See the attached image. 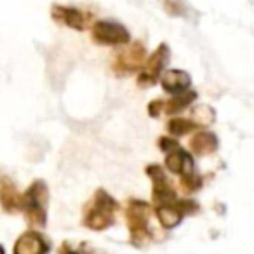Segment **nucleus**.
Here are the masks:
<instances>
[{
    "mask_svg": "<svg viewBox=\"0 0 254 254\" xmlns=\"http://www.w3.org/2000/svg\"><path fill=\"white\" fill-rule=\"evenodd\" d=\"M119 211V204L117 200L105 191L103 188L96 190L94 197L91 198L84 211V225L89 230L94 232H103V230L110 228L115 223V214Z\"/></svg>",
    "mask_w": 254,
    "mask_h": 254,
    "instance_id": "obj_1",
    "label": "nucleus"
},
{
    "mask_svg": "<svg viewBox=\"0 0 254 254\" xmlns=\"http://www.w3.org/2000/svg\"><path fill=\"white\" fill-rule=\"evenodd\" d=\"M150 216H152V205L148 202H143L139 198H129L126 205V221L132 246L143 247L152 239L148 223Z\"/></svg>",
    "mask_w": 254,
    "mask_h": 254,
    "instance_id": "obj_2",
    "label": "nucleus"
},
{
    "mask_svg": "<svg viewBox=\"0 0 254 254\" xmlns=\"http://www.w3.org/2000/svg\"><path fill=\"white\" fill-rule=\"evenodd\" d=\"M47 204H49V188L44 180H35L26 193L23 195V205L25 216L28 223L37 228H44L47 223Z\"/></svg>",
    "mask_w": 254,
    "mask_h": 254,
    "instance_id": "obj_3",
    "label": "nucleus"
},
{
    "mask_svg": "<svg viewBox=\"0 0 254 254\" xmlns=\"http://www.w3.org/2000/svg\"><path fill=\"white\" fill-rule=\"evenodd\" d=\"M146 49L143 42H132L126 47V49L119 51L113 58V71L119 77H127L136 71H139L146 63Z\"/></svg>",
    "mask_w": 254,
    "mask_h": 254,
    "instance_id": "obj_4",
    "label": "nucleus"
},
{
    "mask_svg": "<svg viewBox=\"0 0 254 254\" xmlns=\"http://www.w3.org/2000/svg\"><path fill=\"white\" fill-rule=\"evenodd\" d=\"M91 39L98 46H126L131 40V33L124 25L112 19H101L92 25L91 30Z\"/></svg>",
    "mask_w": 254,
    "mask_h": 254,
    "instance_id": "obj_5",
    "label": "nucleus"
},
{
    "mask_svg": "<svg viewBox=\"0 0 254 254\" xmlns=\"http://www.w3.org/2000/svg\"><path fill=\"white\" fill-rule=\"evenodd\" d=\"M171 58V49L167 44H160L155 51L152 53V56L146 60L145 66L141 68L138 75V85L139 87H150V85L157 84L162 77L166 64L169 63Z\"/></svg>",
    "mask_w": 254,
    "mask_h": 254,
    "instance_id": "obj_6",
    "label": "nucleus"
},
{
    "mask_svg": "<svg viewBox=\"0 0 254 254\" xmlns=\"http://www.w3.org/2000/svg\"><path fill=\"white\" fill-rule=\"evenodd\" d=\"M145 171H146V176H148L153 183L152 204L155 205V207H159V205L174 204V202L178 200V195L173 188V183L167 180L162 166H159V164H152V166H148Z\"/></svg>",
    "mask_w": 254,
    "mask_h": 254,
    "instance_id": "obj_7",
    "label": "nucleus"
},
{
    "mask_svg": "<svg viewBox=\"0 0 254 254\" xmlns=\"http://www.w3.org/2000/svg\"><path fill=\"white\" fill-rule=\"evenodd\" d=\"M51 18L61 26L77 30V32H84L92 21V14L82 9L71 7V5H61L54 4L51 7Z\"/></svg>",
    "mask_w": 254,
    "mask_h": 254,
    "instance_id": "obj_8",
    "label": "nucleus"
},
{
    "mask_svg": "<svg viewBox=\"0 0 254 254\" xmlns=\"http://www.w3.org/2000/svg\"><path fill=\"white\" fill-rule=\"evenodd\" d=\"M51 244L40 232H25L14 244L12 254H49Z\"/></svg>",
    "mask_w": 254,
    "mask_h": 254,
    "instance_id": "obj_9",
    "label": "nucleus"
},
{
    "mask_svg": "<svg viewBox=\"0 0 254 254\" xmlns=\"http://www.w3.org/2000/svg\"><path fill=\"white\" fill-rule=\"evenodd\" d=\"M160 84H162L164 91L169 94H180V92L190 89L191 77L185 70H166L160 77Z\"/></svg>",
    "mask_w": 254,
    "mask_h": 254,
    "instance_id": "obj_10",
    "label": "nucleus"
},
{
    "mask_svg": "<svg viewBox=\"0 0 254 254\" xmlns=\"http://www.w3.org/2000/svg\"><path fill=\"white\" fill-rule=\"evenodd\" d=\"M166 167L171 171V173L178 174V176H183V174L193 173L195 162H193V157H191L187 150H183L180 146V148H176V150H173V152L167 153Z\"/></svg>",
    "mask_w": 254,
    "mask_h": 254,
    "instance_id": "obj_11",
    "label": "nucleus"
},
{
    "mask_svg": "<svg viewBox=\"0 0 254 254\" xmlns=\"http://www.w3.org/2000/svg\"><path fill=\"white\" fill-rule=\"evenodd\" d=\"M218 146L219 139L212 131H198L190 139V150L197 157L211 155V153H214L218 150Z\"/></svg>",
    "mask_w": 254,
    "mask_h": 254,
    "instance_id": "obj_12",
    "label": "nucleus"
},
{
    "mask_svg": "<svg viewBox=\"0 0 254 254\" xmlns=\"http://www.w3.org/2000/svg\"><path fill=\"white\" fill-rule=\"evenodd\" d=\"M0 205L9 214L19 211L23 205V197L18 193L14 183L11 180H7V178L0 180Z\"/></svg>",
    "mask_w": 254,
    "mask_h": 254,
    "instance_id": "obj_13",
    "label": "nucleus"
},
{
    "mask_svg": "<svg viewBox=\"0 0 254 254\" xmlns=\"http://www.w3.org/2000/svg\"><path fill=\"white\" fill-rule=\"evenodd\" d=\"M155 214L159 218V223L162 225V228L173 230L183 221L185 214L180 211L176 204H167V205H159L155 207Z\"/></svg>",
    "mask_w": 254,
    "mask_h": 254,
    "instance_id": "obj_14",
    "label": "nucleus"
},
{
    "mask_svg": "<svg viewBox=\"0 0 254 254\" xmlns=\"http://www.w3.org/2000/svg\"><path fill=\"white\" fill-rule=\"evenodd\" d=\"M195 99H197V92L193 89H187V91L180 92V94H173V98L164 105V112L167 115H178L183 110H187Z\"/></svg>",
    "mask_w": 254,
    "mask_h": 254,
    "instance_id": "obj_15",
    "label": "nucleus"
},
{
    "mask_svg": "<svg viewBox=\"0 0 254 254\" xmlns=\"http://www.w3.org/2000/svg\"><path fill=\"white\" fill-rule=\"evenodd\" d=\"M160 4H162L164 11L169 16H173V18L190 19L191 14L195 12L187 0H160Z\"/></svg>",
    "mask_w": 254,
    "mask_h": 254,
    "instance_id": "obj_16",
    "label": "nucleus"
},
{
    "mask_svg": "<svg viewBox=\"0 0 254 254\" xmlns=\"http://www.w3.org/2000/svg\"><path fill=\"white\" fill-rule=\"evenodd\" d=\"M198 129L195 126V122L191 119H185V117H173V119L167 122V131L174 138H181V136H187L188 132Z\"/></svg>",
    "mask_w": 254,
    "mask_h": 254,
    "instance_id": "obj_17",
    "label": "nucleus"
},
{
    "mask_svg": "<svg viewBox=\"0 0 254 254\" xmlns=\"http://www.w3.org/2000/svg\"><path fill=\"white\" fill-rule=\"evenodd\" d=\"M190 117L197 127H207V126H211V124H214L216 112H214V108L209 105H197V106H193Z\"/></svg>",
    "mask_w": 254,
    "mask_h": 254,
    "instance_id": "obj_18",
    "label": "nucleus"
},
{
    "mask_svg": "<svg viewBox=\"0 0 254 254\" xmlns=\"http://www.w3.org/2000/svg\"><path fill=\"white\" fill-rule=\"evenodd\" d=\"M202 176L198 173H188V174H183V176H180V188L183 193L190 195V193H195V191H198L202 188Z\"/></svg>",
    "mask_w": 254,
    "mask_h": 254,
    "instance_id": "obj_19",
    "label": "nucleus"
},
{
    "mask_svg": "<svg viewBox=\"0 0 254 254\" xmlns=\"http://www.w3.org/2000/svg\"><path fill=\"white\" fill-rule=\"evenodd\" d=\"M174 204L180 207V211L183 212L185 216H191V214H197L198 212V204L195 200H191V198H178Z\"/></svg>",
    "mask_w": 254,
    "mask_h": 254,
    "instance_id": "obj_20",
    "label": "nucleus"
},
{
    "mask_svg": "<svg viewBox=\"0 0 254 254\" xmlns=\"http://www.w3.org/2000/svg\"><path fill=\"white\" fill-rule=\"evenodd\" d=\"M159 148L164 153H169L180 148V143H178V139H174V136H162V138H159Z\"/></svg>",
    "mask_w": 254,
    "mask_h": 254,
    "instance_id": "obj_21",
    "label": "nucleus"
},
{
    "mask_svg": "<svg viewBox=\"0 0 254 254\" xmlns=\"http://www.w3.org/2000/svg\"><path fill=\"white\" fill-rule=\"evenodd\" d=\"M164 105H166V101H162V99H153V101H150L148 115L153 117V119H157V117L160 115V112L164 110Z\"/></svg>",
    "mask_w": 254,
    "mask_h": 254,
    "instance_id": "obj_22",
    "label": "nucleus"
},
{
    "mask_svg": "<svg viewBox=\"0 0 254 254\" xmlns=\"http://www.w3.org/2000/svg\"><path fill=\"white\" fill-rule=\"evenodd\" d=\"M58 254H87L84 251H78V249H73L68 242H63L58 249Z\"/></svg>",
    "mask_w": 254,
    "mask_h": 254,
    "instance_id": "obj_23",
    "label": "nucleus"
},
{
    "mask_svg": "<svg viewBox=\"0 0 254 254\" xmlns=\"http://www.w3.org/2000/svg\"><path fill=\"white\" fill-rule=\"evenodd\" d=\"M0 254H5V251H4V247L0 246Z\"/></svg>",
    "mask_w": 254,
    "mask_h": 254,
    "instance_id": "obj_24",
    "label": "nucleus"
}]
</instances>
